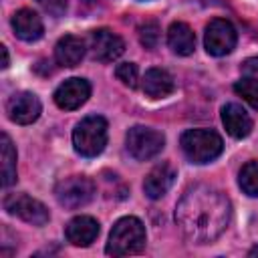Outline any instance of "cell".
<instances>
[{
  "label": "cell",
  "mask_w": 258,
  "mask_h": 258,
  "mask_svg": "<svg viewBox=\"0 0 258 258\" xmlns=\"http://www.w3.org/2000/svg\"><path fill=\"white\" fill-rule=\"evenodd\" d=\"M230 200L216 187L198 183L185 189L175 206V222L194 244L214 242L230 222Z\"/></svg>",
  "instance_id": "6da1fadb"
},
{
  "label": "cell",
  "mask_w": 258,
  "mask_h": 258,
  "mask_svg": "<svg viewBox=\"0 0 258 258\" xmlns=\"http://www.w3.org/2000/svg\"><path fill=\"white\" fill-rule=\"evenodd\" d=\"M145 246V228L139 218L125 216L115 222L105 252L111 256H129L141 252Z\"/></svg>",
  "instance_id": "7a4b0ae2"
},
{
  "label": "cell",
  "mask_w": 258,
  "mask_h": 258,
  "mask_svg": "<svg viewBox=\"0 0 258 258\" xmlns=\"http://www.w3.org/2000/svg\"><path fill=\"white\" fill-rule=\"evenodd\" d=\"M181 151L191 163H208L222 153V137L212 129H189L181 135Z\"/></svg>",
  "instance_id": "3957f363"
},
{
  "label": "cell",
  "mask_w": 258,
  "mask_h": 258,
  "mask_svg": "<svg viewBox=\"0 0 258 258\" xmlns=\"http://www.w3.org/2000/svg\"><path fill=\"white\" fill-rule=\"evenodd\" d=\"M73 145L83 157L99 155L107 145V121L99 115H89L79 121L73 131Z\"/></svg>",
  "instance_id": "277c9868"
},
{
  "label": "cell",
  "mask_w": 258,
  "mask_h": 258,
  "mask_svg": "<svg viewBox=\"0 0 258 258\" xmlns=\"http://www.w3.org/2000/svg\"><path fill=\"white\" fill-rule=\"evenodd\" d=\"M125 143H127V151L137 159V161H147L151 157H155L161 149H163V135L151 127H143V125H135L127 131L125 135Z\"/></svg>",
  "instance_id": "5b68a950"
},
{
  "label": "cell",
  "mask_w": 258,
  "mask_h": 258,
  "mask_svg": "<svg viewBox=\"0 0 258 258\" xmlns=\"http://www.w3.org/2000/svg\"><path fill=\"white\" fill-rule=\"evenodd\" d=\"M54 196H56L60 206H64L69 210H75V208H81V206H85V204H89L93 200L95 183L89 177L71 175V177H67V179L56 183Z\"/></svg>",
  "instance_id": "8992f818"
},
{
  "label": "cell",
  "mask_w": 258,
  "mask_h": 258,
  "mask_svg": "<svg viewBox=\"0 0 258 258\" xmlns=\"http://www.w3.org/2000/svg\"><path fill=\"white\" fill-rule=\"evenodd\" d=\"M4 210L32 226H44L50 218L46 206L26 194H10L4 200Z\"/></svg>",
  "instance_id": "52a82bcc"
},
{
  "label": "cell",
  "mask_w": 258,
  "mask_h": 258,
  "mask_svg": "<svg viewBox=\"0 0 258 258\" xmlns=\"http://www.w3.org/2000/svg\"><path fill=\"white\" fill-rule=\"evenodd\" d=\"M204 44L212 56H224V54L232 52L236 46V28L232 26L230 20L214 18L206 26Z\"/></svg>",
  "instance_id": "ba28073f"
},
{
  "label": "cell",
  "mask_w": 258,
  "mask_h": 258,
  "mask_svg": "<svg viewBox=\"0 0 258 258\" xmlns=\"http://www.w3.org/2000/svg\"><path fill=\"white\" fill-rule=\"evenodd\" d=\"M40 111H42V105H40L38 97L34 93H28V91L14 93L8 99V103H6L8 117L14 123H18V125H30V123H34L40 117Z\"/></svg>",
  "instance_id": "9c48e42d"
},
{
  "label": "cell",
  "mask_w": 258,
  "mask_h": 258,
  "mask_svg": "<svg viewBox=\"0 0 258 258\" xmlns=\"http://www.w3.org/2000/svg\"><path fill=\"white\" fill-rule=\"evenodd\" d=\"M125 50V42L119 34H115L109 28H99L91 32V52L93 58L101 60V62H109L115 60L123 54Z\"/></svg>",
  "instance_id": "30bf717a"
},
{
  "label": "cell",
  "mask_w": 258,
  "mask_h": 258,
  "mask_svg": "<svg viewBox=\"0 0 258 258\" xmlns=\"http://www.w3.org/2000/svg\"><path fill=\"white\" fill-rule=\"evenodd\" d=\"M89 95H91V85L81 77H73L58 85V89L54 91V103L60 109L73 111L79 109L89 99Z\"/></svg>",
  "instance_id": "8fae6325"
},
{
  "label": "cell",
  "mask_w": 258,
  "mask_h": 258,
  "mask_svg": "<svg viewBox=\"0 0 258 258\" xmlns=\"http://www.w3.org/2000/svg\"><path fill=\"white\" fill-rule=\"evenodd\" d=\"M173 181H175V169L169 163H159V165H155L145 175L143 191L151 200H159V198H163L169 191V187L173 185Z\"/></svg>",
  "instance_id": "7c38bea8"
},
{
  "label": "cell",
  "mask_w": 258,
  "mask_h": 258,
  "mask_svg": "<svg viewBox=\"0 0 258 258\" xmlns=\"http://www.w3.org/2000/svg\"><path fill=\"white\" fill-rule=\"evenodd\" d=\"M64 234L73 246H91L99 236V222L91 216H77L67 224Z\"/></svg>",
  "instance_id": "4fadbf2b"
},
{
  "label": "cell",
  "mask_w": 258,
  "mask_h": 258,
  "mask_svg": "<svg viewBox=\"0 0 258 258\" xmlns=\"http://www.w3.org/2000/svg\"><path fill=\"white\" fill-rule=\"evenodd\" d=\"M12 28L16 32V36L20 40H26V42H32V40H38L44 32V26H42V20L36 12H32L30 8H20L14 16H12Z\"/></svg>",
  "instance_id": "5bb4252c"
},
{
  "label": "cell",
  "mask_w": 258,
  "mask_h": 258,
  "mask_svg": "<svg viewBox=\"0 0 258 258\" xmlns=\"http://www.w3.org/2000/svg\"><path fill=\"white\" fill-rule=\"evenodd\" d=\"M222 123H224L226 131L236 139L248 137L250 131H252V119L236 103H228V105L222 107Z\"/></svg>",
  "instance_id": "9a60e30c"
},
{
  "label": "cell",
  "mask_w": 258,
  "mask_h": 258,
  "mask_svg": "<svg viewBox=\"0 0 258 258\" xmlns=\"http://www.w3.org/2000/svg\"><path fill=\"white\" fill-rule=\"evenodd\" d=\"M85 56V42L75 34H64L54 46V58L60 67H77Z\"/></svg>",
  "instance_id": "2e32d148"
},
{
  "label": "cell",
  "mask_w": 258,
  "mask_h": 258,
  "mask_svg": "<svg viewBox=\"0 0 258 258\" xmlns=\"http://www.w3.org/2000/svg\"><path fill=\"white\" fill-rule=\"evenodd\" d=\"M167 44L175 54L187 56L196 48V34L185 22H179V20L171 22V26L167 30Z\"/></svg>",
  "instance_id": "e0dca14e"
},
{
  "label": "cell",
  "mask_w": 258,
  "mask_h": 258,
  "mask_svg": "<svg viewBox=\"0 0 258 258\" xmlns=\"http://www.w3.org/2000/svg\"><path fill=\"white\" fill-rule=\"evenodd\" d=\"M173 91V79L163 69H149L143 77V93L151 99L167 97Z\"/></svg>",
  "instance_id": "ac0fdd59"
},
{
  "label": "cell",
  "mask_w": 258,
  "mask_h": 258,
  "mask_svg": "<svg viewBox=\"0 0 258 258\" xmlns=\"http://www.w3.org/2000/svg\"><path fill=\"white\" fill-rule=\"evenodd\" d=\"M0 155H2V185H12L16 181V151L6 133L0 137Z\"/></svg>",
  "instance_id": "d6986e66"
},
{
  "label": "cell",
  "mask_w": 258,
  "mask_h": 258,
  "mask_svg": "<svg viewBox=\"0 0 258 258\" xmlns=\"http://www.w3.org/2000/svg\"><path fill=\"white\" fill-rule=\"evenodd\" d=\"M238 183L242 187L244 194L256 198L258 196V163L256 161H248L242 169H240V177Z\"/></svg>",
  "instance_id": "ffe728a7"
},
{
  "label": "cell",
  "mask_w": 258,
  "mask_h": 258,
  "mask_svg": "<svg viewBox=\"0 0 258 258\" xmlns=\"http://www.w3.org/2000/svg\"><path fill=\"white\" fill-rule=\"evenodd\" d=\"M234 91H236L246 103H250V105L258 111V79L246 77V79H242V81H238V83L234 85Z\"/></svg>",
  "instance_id": "44dd1931"
},
{
  "label": "cell",
  "mask_w": 258,
  "mask_h": 258,
  "mask_svg": "<svg viewBox=\"0 0 258 258\" xmlns=\"http://www.w3.org/2000/svg\"><path fill=\"white\" fill-rule=\"evenodd\" d=\"M137 32H139V40H141V44L145 48H155L157 46V42H159V26H157V22L147 20L137 28Z\"/></svg>",
  "instance_id": "7402d4cb"
},
{
  "label": "cell",
  "mask_w": 258,
  "mask_h": 258,
  "mask_svg": "<svg viewBox=\"0 0 258 258\" xmlns=\"http://www.w3.org/2000/svg\"><path fill=\"white\" fill-rule=\"evenodd\" d=\"M115 75H117V79H119L123 85L131 87V89L137 85V67H135L133 62H121V64H117Z\"/></svg>",
  "instance_id": "603a6c76"
},
{
  "label": "cell",
  "mask_w": 258,
  "mask_h": 258,
  "mask_svg": "<svg viewBox=\"0 0 258 258\" xmlns=\"http://www.w3.org/2000/svg\"><path fill=\"white\" fill-rule=\"evenodd\" d=\"M46 12L54 14V16H60L64 10H67V0H36Z\"/></svg>",
  "instance_id": "cb8c5ba5"
},
{
  "label": "cell",
  "mask_w": 258,
  "mask_h": 258,
  "mask_svg": "<svg viewBox=\"0 0 258 258\" xmlns=\"http://www.w3.org/2000/svg\"><path fill=\"white\" fill-rule=\"evenodd\" d=\"M242 71H244V73H252V75H256V73H258V56L246 58V60L242 62Z\"/></svg>",
  "instance_id": "d4e9b609"
},
{
  "label": "cell",
  "mask_w": 258,
  "mask_h": 258,
  "mask_svg": "<svg viewBox=\"0 0 258 258\" xmlns=\"http://www.w3.org/2000/svg\"><path fill=\"white\" fill-rule=\"evenodd\" d=\"M2 48V69L8 67V48L6 46H0Z\"/></svg>",
  "instance_id": "484cf974"
},
{
  "label": "cell",
  "mask_w": 258,
  "mask_h": 258,
  "mask_svg": "<svg viewBox=\"0 0 258 258\" xmlns=\"http://www.w3.org/2000/svg\"><path fill=\"white\" fill-rule=\"evenodd\" d=\"M248 256H258V246H256V248H252V250L248 252Z\"/></svg>",
  "instance_id": "4316f807"
}]
</instances>
